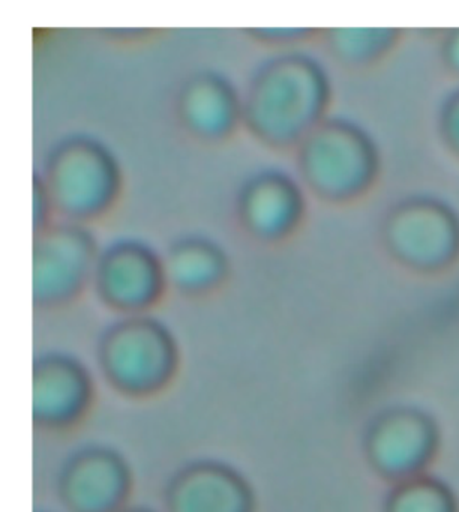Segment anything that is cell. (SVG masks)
Instances as JSON below:
<instances>
[{
	"instance_id": "6da1fadb",
	"label": "cell",
	"mask_w": 459,
	"mask_h": 512,
	"mask_svg": "<svg viewBox=\"0 0 459 512\" xmlns=\"http://www.w3.org/2000/svg\"><path fill=\"white\" fill-rule=\"evenodd\" d=\"M330 82L323 65L288 52L261 62L243 91V128L269 149H296L324 119Z\"/></svg>"
},
{
	"instance_id": "7a4b0ae2",
	"label": "cell",
	"mask_w": 459,
	"mask_h": 512,
	"mask_svg": "<svg viewBox=\"0 0 459 512\" xmlns=\"http://www.w3.org/2000/svg\"><path fill=\"white\" fill-rule=\"evenodd\" d=\"M42 181L59 220L92 224L107 218L122 200L126 176L110 145L89 133L57 140L45 155Z\"/></svg>"
},
{
	"instance_id": "3957f363",
	"label": "cell",
	"mask_w": 459,
	"mask_h": 512,
	"mask_svg": "<svg viewBox=\"0 0 459 512\" xmlns=\"http://www.w3.org/2000/svg\"><path fill=\"white\" fill-rule=\"evenodd\" d=\"M102 373L126 394L164 388L179 361V346L167 323L149 314L117 316L98 343Z\"/></svg>"
},
{
	"instance_id": "277c9868",
	"label": "cell",
	"mask_w": 459,
	"mask_h": 512,
	"mask_svg": "<svg viewBox=\"0 0 459 512\" xmlns=\"http://www.w3.org/2000/svg\"><path fill=\"white\" fill-rule=\"evenodd\" d=\"M101 244L92 227L56 220L33 233V302L57 310L92 289Z\"/></svg>"
},
{
	"instance_id": "5b68a950",
	"label": "cell",
	"mask_w": 459,
	"mask_h": 512,
	"mask_svg": "<svg viewBox=\"0 0 459 512\" xmlns=\"http://www.w3.org/2000/svg\"><path fill=\"white\" fill-rule=\"evenodd\" d=\"M92 289L117 316L152 313L170 292L164 253L134 236L113 239L101 248Z\"/></svg>"
},
{
	"instance_id": "8992f818",
	"label": "cell",
	"mask_w": 459,
	"mask_h": 512,
	"mask_svg": "<svg viewBox=\"0 0 459 512\" xmlns=\"http://www.w3.org/2000/svg\"><path fill=\"white\" fill-rule=\"evenodd\" d=\"M294 151L299 181L318 199L341 203L362 190L365 148L348 122L324 119Z\"/></svg>"
},
{
	"instance_id": "52a82bcc",
	"label": "cell",
	"mask_w": 459,
	"mask_h": 512,
	"mask_svg": "<svg viewBox=\"0 0 459 512\" xmlns=\"http://www.w3.org/2000/svg\"><path fill=\"white\" fill-rule=\"evenodd\" d=\"M305 191L302 182L284 170H257L237 190V224L249 239L260 244L285 241L305 218Z\"/></svg>"
},
{
	"instance_id": "ba28073f",
	"label": "cell",
	"mask_w": 459,
	"mask_h": 512,
	"mask_svg": "<svg viewBox=\"0 0 459 512\" xmlns=\"http://www.w3.org/2000/svg\"><path fill=\"white\" fill-rule=\"evenodd\" d=\"M174 115L191 139L221 145L243 128V91L222 71L201 68L177 89Z\"/></svg>"
},
{
	"instance_id": "9c48e42d",
	"label": "cell",
	"mask_w": 459,
	"mask_h": 512,
	"mask_svg": "<svg viewBox=\"0 0 459 512\" xmlns=\"http://www.w3.org/2000/svg\"><path fill=\"white\" fill-rule=\"evenodd\" d=\"M59 488L69 512H117L126 506L131 479L122 457L99 446L66 463Z\"/></svg>"
},
{
	"instance_id": "30bf717a",
	"label": "cell",
	"mask_w": 459,
	"mask_h": 512,
	"mask_svg": "<svg viewBox=\"0 0 459 512\" xmlns=\"http://www.w3.org/2000/svg\"><path fill=\"white\" fill-rule=\"evenodd\" d=\"M92 377L68 353L39 356L33 368V416L45 427H66L84 415L92 401Z\"/></svg>"
},
{
	"instance_id": "8fae6325",
	"label": "cell",
	"mask_w": 459,
	"mask_h": 512,
	"mask_svg": "<svg viewBox=\"0 0 459 512\" xmlns=\"http://www.w3.org/2000/svg\"><path fill=\"white\" fill-rule=\"evenodd\" d=\"M167 512H251L245 479L233 467L198 461L183 467L165 493Z\"/></svg>"
},
{
	"instance_id": "7c38bea8",
	"label": "cell",
	"mask_w": 459,
	"mask_h": 512,
	"mask_svg": "<svg viewBox=\"0 0 459 512\" xmlns=\"http://www.w3.org/2000/svg\"><path fill=\"white\" fill-rule=\"evenodd\" d=\"M168 286L188 299L206 298L230 280L233 265L221 242L204 233L177 236L164 251Z\"/></svg>"
},
{
	"instance_id": "4fadbf2b",
	"label": "cell",
	"mask_w": 459,
	"mask_h": 512,
	"mask_svg": "<svg viewBox=\"0 0 459 512\" xmlns=\"http://www.w3.org/2000/svg\"><path fill=\"white\" fill-rule=\"evenodd\" d=\"M428 443V430L420 422L399 419L381 428L374 440V452L386 469L404 470L419 464Z\"/></svg>"
},
{
	"instance_id": "5bb4252c",
	"label": "cell",
	"mask_w": 459,
	"mask_h": 512,
	"mask_svg": "<svg viewBox=\"0 0 459 512\" xmlns=\"http://www.w3.org/2000/svg\"><path fill=\"white\" fill-rule=\"evenodd\" d=\"M392 512H449V506L440 491L428 485H419L398 496Z\"/></svg>"
},
{
	"instance_id": "9a60e30c",
	"label": "cell",
	"mask_w": 459,
	"mask_h": 512,
	"mask_svg": "<svg viewBox=\"0 0 459 512\" xmlns=\"http://www.w3.org/2000/svg\"><path fill=\"white\" fill-rule=\"evenodd\" d=\"M56 220L59 218H57L50 193L39 172H35L33 175V233L41 232Z\"/></svg>"
},
{
	"instance_id": "2e32d148",
	"label": "cell",
	"mask_w": 459,
	"mask_h": 512,
	"mask_svg": "<svg viewBox=\"0 0 459 512\" xmlns=\"http://www.w3.org/2000/svg\"><path fill=\"white\" fill-rule=\"evenodd\" d=\"M249 35L252 40L260 41V43L266 44H281L287 43V41L305 40V35L309 34V31H299V29H248Z\"/></svg>"
},
{
	"instance_id": "e0dca14e",
	"label": "cell",
	"mask_w": 459,
	"mask_h": 512,
	"mask_svg": "<svg viewBox=\"0 0 459 512\" xmlns=\"http://www.w3.org/2000/svg\"><path fill=\"white\" fill-rule=\"evenodd\" d=\"M117 512H153L152 509H144V508H138V506H135V508H129V506H125V508L120 509V511Z\"/></svg>"
}]
</instances>
